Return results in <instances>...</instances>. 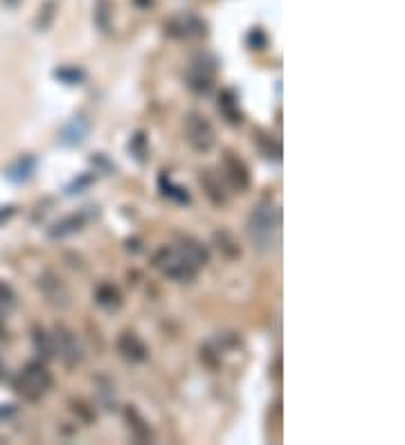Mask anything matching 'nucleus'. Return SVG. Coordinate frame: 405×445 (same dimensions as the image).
<instances>
[{"label": "nucleus", "instance_id": "f257e3e1", "mask_svg": "<svg viewBox=\"0 0 405 445\" xmlns=\"http://www.w3.org/2000/svg\"><path fill=\"white\" fill-rule=\"evenodd\" d=\"M210 261L207 247L194 241V238H183L174 247H160L153 254V268L160 270L165 277L174 281H191L196 279L198 270Z\"/></svg>", "mask_w": 405, "mask_h": 445}, {"label": "nucleus", "instance_id": "f03ea898", "mask_svg": "<svg viewBox=\"0 0 405 445\" xmlns=\"http://www.w3.org/2000/svg\"><path fill=\"white\" fill-rule=\"evenodd\" d=\"M277 223H280V212L270 198H263L252 207L248 216V238L257 252L266 254L275 247Z\"/></svg>", "mask_w": 405, "mask_h": 445}, {"label": "nucleus", "instance_id": "7ed1b4c3", "mask_svg": "<svg viewBox=\"0 0 405 445\" xmlns=\"http://www.w3.org/2000/svg\"><path fill=\"white\" fill-rule=\"evenodd\" d=\"M50 387H52V376L46 369V364H41V362H29L16 378L18 394L29 400L46 396Z\"/></svg>", "mask_w": 405, "mask_h": 445}, {"label": "nucleus", "instance_id": "20e7f679", "mask_svg": "<svg viewBox=\"0 0 405 445\" xmlns=\"http://www.w3.org/2000/svg\"><path fill=\"white\" fill-rule=\"evenodd\" d=\"M185 137L189 146L198 151V153H207V151H212V146L217 144L214 126L210 124V119L205 115H200L196 111L185 115Z\"/></svg>", "mask_w": 405, "mask_h": 445}, {"label": "nucleus", "instance_id": "39448f33", "mask_svg": "<svg viewBox=\"0 0 405 445\" xmlns=\"http://www.w3.org/2000/svg\"><path fill=\"white\" fill-rule=\"evenodd\" d=\"M214 77H217V59L212 54H198V57H194L185 72L187 85L198 95L212 88Z\"/></svg>", "mask_w": 405, "mask_h": 445}, {"label": "nucleus", "instance_id": "423d86ee", "mask_svg": "<svg viewBox=\"0 0 405 445\" xmlns=\"http://www.w3.org/2000/svg\"><path fill=\"white\" fill-rule=\"evenodd\" d=\"M50 338H52V353H57L66 367H74L83 360V349L77 340V335H74L70 329L57 327L55 331H52Z\"/></svg>", "mask_w": 405, "mask_h": 445}, {"label": "nucleus", "instance_id": "0eeeda50", "mask_svg": "<svg viewBox=\"0 0 405 445\" xmlns=\"http://www.w3.org/2000/svg\"><path fill=\"white\" fill-rule=\"evenodd\" d=\"M223 176H226L228 184L232 189L237 191H243L248 189L250 184V173H248V167L243 165V162L234 156V153H226V158H223Z\"/></svg>", "mask_w": 405, "mask_h": 445}, {"label": "nucleus", "instance_id": "6e6552de", "mask_svg": "<svg viewBox=\"0 0 405 445\" xmlns=\"http://www.w3.org/2000/svg\"><path fill=\"white\" fill-rule=\"evenodd\" d=\"M117 351L122 353L124 360H129V362H144L146 357H149V349H146V344L142 342V338L137 333L133 331H124L120 335V340H117Z\"/></svg>", "mask_w": 405, "mask_h": 445}, {"label": "nucleus", "instance_id": "1a4fd4ad", "mask_svg": "<svg viewBox=\"0 0 405 445\" xmlns=\"http://www.w3.org/2000/svg\"><path fill=\"white\" fill-rule=\"evenodd\" d=\"M95 207H83L79 210L77 214H70L66 216V219H61L55 227L50 230V236L52 238H63V236H70L74 232H79L83 230V225H86L92 216H97V212H92Z\"/></svg>", "mask_w": 405, "mask_h": 445}, {"label": "nucleus", "instance_id": "9d476101", "mask_svg": "<svg viewBox=\"0 0 405 445\" xmlns=\"http://www.w3.org/2000/svg\"><path fill=\"white\" fill-rule=\"evenodd\" d=\"M88 131H90V122L83 115H77L61 128L59 142L66 146H79V144H83V139L88 137Z\"/></svg>", "mask_w": 405, "mask_h": 445}, {"label": "nucleus", "instance_id": "9b49d317", "mask_svg": "<svg viewBox=\"0 0 405 445\" xmlns=\"http://www.w3.org/2000/svg\"><path fill=\"white\" fill-rule=\"evenodd\" d=\"M41 288H43L46 292V297L52 301V303H57V306H68V299H70V292L68 288L61 284V279H57L55 275H46L43 281L39 284Z\"/></svg>", "mask_w": 405, "mask_h": 445}, {"label": "nucleus", "instance_id": "f8f14e48", "mask_svg": "<svg viewBox=\"0 0 405 445\" xmlns=\"http://www.w3.org/2000/svg\"><path fill=\"white\" fill-rule=\"evenodd\" d=\"M219 113L228 119L230 124H241V111H239V100L232 90H223L219 97Z\"/></svg>", "mask_w": 405, "mask_h": 445}, {"label": "nucleus", "instance_id": "ddd939ff", "mask_svg": "<svg viewBox=\"0 0 405 445\" xmlns=\"http://www.w3.org/2000/svg\"><path fill=\"white\" fill-rule=\"evenodd\" d=\"M95 301H97V306H102L104 310H117L122 306V295L115 286L102 284L95 290Z\"/></svg>", "mask_w": 405, "mask_h": 445}, {"label": "nucleus", "instance_id": "4468645a", "mask_svg": "<svg viewBox=\"0 0 405 445\" xmlns=\"http://www.w3.org/2000/svg\"><path fill=\"white\" fill-rule=\"evenodd\" d=\"M158 187H160V191H163L165 198L174 200V203H178V205H187V203L191 200V198H189V191H187L185 187H180V184L172 182V178H167L165 173L160 176Z\"/></svg>", "mask_w": 405, "mask_h": 445}, {"label": "nucleus", "instance_id": "2eb2a0df", "mask_svg": "<svg viewBox=\"0 0 405 445\" xmlns=\"http://www.w3.org/2000/svg\"><path fill=\"white\" fill-rule=\"evenodd\" d=\"M34 169H36V158L25 156V158L16 160L14 165L9 167L7 178L12 180V182H25V180L32 178V173H34Z\"/></svg>", "mask_w": 405, "mask_h": 445}, {"label": "nucleus", "instance_id": "dca6fc26", "mask_svg": "<svg viewBox=\"0 0 405 445\" xmlns=\"http://www.w3.org/2000/svg\"><path fill=\"white\" fill-rule=\"evenodd\" d=\"M200 182L205 184V189H207V196L214 200L217 205H223L226 203V193L221 191V180L214 176V173H210V171H205L200 176Z\"/></svg>", "mask_w": 405, "mask_h": 445}, {"label": "nucleus", "instance_id": "f3484780", "mask_svg": "<svg viewBox=\"0 0 405 445\" xmlns=\"http://www.w3.org/2000/svg\"><path fill=\"white\" fill-rule=\"evenodd\" d=\"M55 77L63 83H68V85H77L81 83L83 79H86V72H83L81 68L77 66H63L55 72Z\"/></svg>", "mask_w": 405, "mask_h": 445}, {"label": "nucleus", "instance_id": "a211bd4d", "mask_svg": "<svg viewBox=\"0 0 405 445\" xmlns=\"http://www.w3.org/2000/svg\"><path fill=\"white\" fill-rule=\"evenodd\" d=\"M129 153L140 162H146L149 160V144H146V137H144V133H135L133 137H131V142H129Z\"/></svg>", "mask_w": 405, "mask_h": 445}, {"label": "nucleus", "instance_id": "6ab92c4d", "mask_svg": "<svg viewBox=\"0 0 405 445\" xmlns=\"http://www.w3.org/2000/svg\"><path fill=\"white\" fill-rule=\"evenodd\" d=\"M259 144H261V151H263V156L266 158H270V160H277L280 162L282 160V144L280 142H275V137L273 135H266L263 131H259Z\"/></svg>", "mask_w": 405, "mask_h": 445}, {"label": "nucleus", "instance_id": "aec40b11", "mask_svg": "<svg viewBox=\"0 0 405 445\" xmlns=\"http://www.w3.org/2000/svg\"><path fill=\"white\" fill-rule=\"evenodd\" d=\"M92 182H95V176H92V173H81V176H77V178H74V180L68 184L66 193H68V196H74V193H83V191H86V189L90 187Z\"/></svg>", "mask_w": 405, "mask_h": 445}, {"label": "nucleus", "instance_id": "412c9836", "mask_svg": "<svg viewBox=\"0 0 405 445\" xmlns=\"http://www.w3.org/2000/svg\"><path fill=\"white\" fill-rule=\"evenodd\" d=\"M126 416H129V420L135 423L133 430H135V437H137V439L142 441V439H149V437H151V430H149V425L140 418V414H137L135 409H129V411H126Z\"/></svg>", "mask_w": 405, "mask_h": 445}, {"label": "nucleus", "instance_id": "4be33fe9", "mask_svg": "<svg viewBox=\"0 0 405 445\" xmlns=\"http://www.w3.org/2000/svg\"><path fill=\"white\" fill-rule=\"evenodd\" d=\"M16 303V295L12 292V288L0 284V313H9Z\"/></svg>", "mask_w": 405, "mask_h": 445}, {"label": "nucleus", "instance_id": "5701e85b", "mask_svg": "<svg viewBox=\"0 0 405 445\" xmlns=\"http://www.w3.org/2000/svg\"><path fill=\"white\" fill-rule=\"evenodd\" d=\"M34 342H36V349H39V353H43V357H52L55 353H52V338L48 333H43V331H36V335H34Z\"/></svg>", "mask_w": 405, "mask_h": 445}, {"label": "nucleus", "instance_id": "b1692460", "mask_svg": "<svg viewBox=\"0 0 405 445\" xmlns=\"http://www.w3.org/2000/svg\"><path fill=\"white\" fill-rule=\"evenodd\" d=\"M248 43H250L252 50H263L268 41H266V36L261 34V29H254L252 34H250V39H248Z\"/></svg>", "mask_w": 405, "mask_h": 445}, {"label": "nucleus", "instance_id": "393cba45", "mask_svg": "<svg viewBox=\"0 0 405 445\" xmlns=\"http://www.w3.org/2000/svg\"><path fill=\"white\" fill-rule=\"evenodd\" d=\"M92 165L97 167V169H104V171H109V173H115V165H111L109 160H106V156L104 153H97L92 158Z\"/></svg>", "mask_w": 405, "mask_h": 445}]
</instances>
